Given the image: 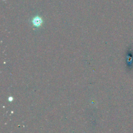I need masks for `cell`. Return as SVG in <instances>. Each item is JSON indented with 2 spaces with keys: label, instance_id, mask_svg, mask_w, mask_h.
<instances>
[{
  "label": "cell",
  "instance_id": "cell-1",
  "mask_svg": "<svg viewBox=\"0 0 133 133\" xmlns=\"http://www.w3.org/2000/svg\"><path fill=\"white\" fill-rule=\"evenodd\" d=\"M42 19L39 16H37L34 17L32 20V23L33 25L35 27H39L41 25L42 23Z\"/></svg>",
  "mask_w": 133,
  "mask_h": 133
}]
</instances>
